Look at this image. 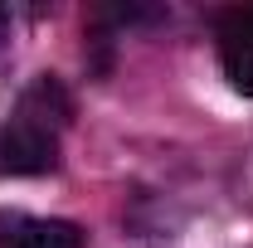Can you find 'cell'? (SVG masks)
Here are the masks:
<instances>
[{
	"mask_svg": "<svg viewBox=\"0 0 253 248\" xmlns=\"http://www.w3.org/2000/svg\"><path fill=\"white\" fill-rule=\"evenodd\" d=\"M59 165V141L54 131L10 122L0 131V175H44Z\"/></svg>",
	"mask_w": 253,
	"mask_h": 248,
	"instance_id": "cell-1",
	"label": "cell"
},
{
	"mask_svg": "<svg viewBox=\"0 0 253 248\" xmlns=\"http://www.w3.org/2000/svg\"><path fill=\"white\" fill-rule=\"evenodd\" d=\"M0 248H88V234L73 219H34L0 209Z\"/></svg>",
	"mask_w": 253,
	"mask_h": 248,
	"instance_id": "cell-2",
	"label": "cell"
},
{
	"mask_svg": "<svg viewBox=\"0 0 253 248\" xmlns=\"http://www.w3.org/2000/svg\"><path fill=\"white\" fill-rule=\"evenodd\" d=\"M219 68L234 93L253 97V10L219 15Z\"/></svg>",
	"mask_w": 253,
	"mask_h": 248,
	"instance_id": "cell-3",
	"label": "cell"
},
{
	"mask_svg": "<svg viewBox=\"0 0 253 248\" xmlns=\"http://www.w3.org/2000/svg\"><path fill=\"white\" fill-rule=\"evenodd\" d=\"M20 122H25V126H39V131L73 122V97H68V88H63L54 73L34 78L30 88H25V97H20Z\"/></svg>",
	"mask_w": 253,
	"mask_h": 248,
	"instance_id": "cell-4",
	"label": "cell"
},
{
	"mask_svg": "<svg viewBox=\"0 0 253 248\" xmlns=\"http://www.w3.org/2000/svg\"><path fill=\"white\" fill-rule=\"evenodd\" d=\"M5 25H10V15H5V10H0V39H5Z\"/></svg>",
	"mask_w": 253,
	"mask_h": 248,
	"instance_id": "cell-5",
	"label": "cell"
}]
</instances>
